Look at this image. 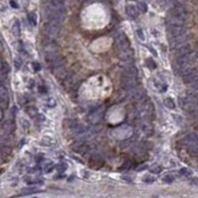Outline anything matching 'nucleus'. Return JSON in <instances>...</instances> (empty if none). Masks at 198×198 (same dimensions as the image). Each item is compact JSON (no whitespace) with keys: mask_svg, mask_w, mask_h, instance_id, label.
Here are the masks:
<instances>
[{"mask_svg":"<svg viewBox=\"0 0 198 198\" xmlns=\"http://www.w3.org/2000/svg\"><path fill=\"white\" fill-rule=\"evenodd\" d=\"M44 59L50 65L51 68L57 67V66H62L64 65V61H65L64 57L61 55H59L57 53H55V51H46Z\"/></svg>","mask_w":198,"mask_h":198,"instance_id":"nucleus-1","label":"nucleus"},{"mask_svg":"<svg viewBox=\"0 0 198 198\" xmlns=\"http://www.w3.org/2000/svg\"><path fill=\"white\" fill-rule=\"evenodd\" d=\"M61 23L60 22H56V21H48L45 24H44V32L46 35L49 37H56L59 35L60 33V29H61Z\"/></svg>","mask_w":198,"mask_h":198,"instance_id":"nucleus-2","label":"nucleus"},{"mask_svg":"<svg viewBox=\"0 0 198 198\" xmlns=\"http://www.w3.org/2000/svg\"><path fill=\"white\" fill-rule=\"evenodd\" d=\"M122 82V87L127 90V92H132L133 89H136L138 87V82L136 81V77H132V76H127L125 75L121 79Z\"/></svg>","mask_w":198,"mask_h":198,"instance_id":"nucleus-3","label":"nucleus"},{"mask_svg":"<svg viewBox=\"0 0 198 198\" xmlns=\"http://www.w3.org/2000/svg\"><path fill=\"white\" fill-rule=\"evenodd\" d=\"M114 42H115V45H116V50L130 46V43H128V40H127V38L123 33H117L114 37Z\"/></svg>","mask_w":198,"mask_h":198,"instance_id":"nucleus-4","label":"nucleus"},{"mask_svg":"<svg viewBox=\"0 0 198 198\" xmlns=\"http://www.w3.org/2000/svg\"><path fill=\"white\" fill-rule=\"evenodd\" d=\"M167 34L170 35V38L183 35L185 34V27L178 26V24H167Z\"/></svg>","mask_w":198,"mask_h":198,"instance_id":"nucleus-5","label":"nucleus"},{"mask_svg":"<svg viewBox=\"0 0 198 198\" xmlns=\"http://www.w3.org/2000/svg\"><path fill=\"white\" fill-rule=\"evenodd\" d=\"M187 42V37L183 34V35H178V37H174V38H170V44H171V48L174 49H178L181 48L182 45H185Z\"/></svg>","mask_w":198,"mask_h":198,"instance_id":"nucleus-6","label":"nucleus"},{"mask_svg":"<svg viewBox=\"0 0 198 198\" xmlns=\"http://www.w3.org/2000/svg\"><path fill=\"white\" fill-rule=\"evenodd\" d=\"M117 55H119V57L121 59V60H123V61H130V60H132V57H133V50L128 46V48H123V49H119L117 50Z\"/></svg>","mask_w":198,"mask_h":198,"instance_id":"nucleus-7","label":"nucleus"},{"mask_svg":"<svg viewBox=\"0 0 198 198\" xmlns=\"http://www.w3.org/2000/svg\"><path fill=\"white\" fill-rule=\"evenodd\" d=\"M72 150H75L78 154H84L89 152V145L87 143H77L75 145H72Z\"/></svg>","mask_w":198,"mask_h":198,"instance_id":"nucleus-8","label":"nucleus"},{"mask_svg":"<svg viewBox=\"0 0 198 198\" xmlns=\"http://www.w3.org/2000/svg\"><path fill=\"white\" fill-rule=\"evenodd\" d=\"M61 83L66 89H70L71 87H75V77H73V75L67 73V76L61 81Z\"/></svg>","mask_w":198,"mask_h":198,"instance_id":"nucleus-9","label":"nucleus"},{"mask_svg":"<svg viewBox=\"0 0 198 198\" xmlns=\"http://www.w3.org/2000/svg\"><path fill=\"white\" fill-rule=\"evenodd\" d=\"M130 93H131V97H132V99H133L134 101H141V100L144 98V90L141 89L139 87H137L136 89H133V90L130 92Z\"/></svg>","mask_w":198,"mask_h":198,"instance_id":"nucleus-10","label":"nucleus"},{"mask_svg":"<svg viewBox=\"0 0 198 198\" xmlns=\"http://www.w3.org/2000/svg\"><path fill=\"white\" fill-rule=\"evenodd\" d=\"M197 79H198V73L194 72L193 70H192L191 72H188L187 75L183 76V82L187 83V84H191V83H193V82L197 81Z\"/></svg>","mask_w":198,"mask_h":198,"instance_id":"nucleus-11","label":"nucleus"},{"mask_svg":"<svg viewBox=\"0 0 198 198\" xmlns=\"http://www.w3.org/2000/svg\"><path fill=\"white\" fill-rule=\"evenodd\" d=\"M100 119H101V109H98L97 111L89 114V116H88V121L90 123H97V122H99Z\"/></svg>","mask_w":198,"mask_h":198,"instance_id":"nucleus-12","label":"nucleus"},{"mask_svg":"<svg viewBox=\"0 0 198 198\" xmlns=\"http://www.w3.org/2000/svg\"><path fill=\"white\" fill-rule=\"evenodd\" d=\"M126 13H127L128 17H131V18H136L137 15H138V9H137V6L127 5V6H126Z\"/></svg>","mask_w":198,"mask_h":198,"instance_id":"nucleus-13","label":"nucleus"},{"mask_svg":"<svg viewBox=\"0 0 198 198\" xmlns=\"http://www.w3.org/2000/svg\"><path fill=\"white\" fill-rule=\"evenodd\" d=\"M189 53H191V48H189V45H187V44H185V45H182L181 48L176 49V54H177V56L187 55V54H189Z\"/></svg>","mask_w":198,"mask_h":198,"instance_id":"nucleus-14","label":"nucleus"},{"mask_svg":"<svg viewBox=\"0 0 198 198\" xmlns=\"http://www.w3.org/2000/svg\"><path fill=\"white\" fill-rule=\"evenodd\" d=\"M137 73H138V71H137V68L133 66V65H131V66H127L126 68H125V75H127V76H132V77H136L137 76Z\"/></svg>","mask_w":198,"mask_h":198,"instance_id":"nucleus-15","label":"nucleus"},{"mask_svg":"<svg viewBox=\"0 0 198 198\" xmlns=\"http://www.w3.org/2000/svg\"><path fill=\"white\" fill-rule=\"evenodd\" d=\"M54 169V165L50 160H44L43 161V171L44 172H50Z\"/></svg>","mask_w":198,"mask_h":198,"instance_id":"nucleus-16","label":"nucleus"},{"mask_svg":"<svg viewBox=\"0 0 198 198\" xmlns=\"http://www.w3.org/2000/svg\"><path fill=\"white\" fill-rule=\"evenodd\" d=\"M11 31H12V33H13L15 35H20V22H18V21H15V22H13Z\"/></svg>","mask_w":198,"mask_h":198,"instance_id":"nucleus-17","label":"nucleus"},{"mask_svg":"<svg viewBox=\"0 0 198 198\" xmlns=\"http://www.w3.org/2000/svg\"><path fill=\"white\" fill-rule=\"evenodd\" d=\"M26 112L29 116H37V109H35V106H27L26 108Z\"/></svg>","mask_w":198,"mask_h":198,"instance_id":"nucleus-18","label":"nucleus"},{"mask_svg":"<svg viewBox=\"0 0 198 198\" xmlns=\"http://www.w3.org/2000/svg\"><path fill=\"white\" fill-rule=\"evenodd\" d=\"M164 104H165V106L169 108V109H174V108H175V103H174V100H172L171 98H166V99L164 100Z\"/></svg>","mask_w":198,"mask_h":198,"instance_id":"nucleus-19","label":"nucleus"},{"mask_svg":"<svg viewBox=\"0 0 198 198\" xmlns=\"http://www.w3.org/2000/svg\"><path fill=\"white\" fill-rule=\"evenodd\" d=\"M28 21H29V23H31L32 26H35V24H37V17H35V13H33V12L28 13Z\"/></svg>","mask_w":198,"mask_h":198,"instance_id":"nucleus-20","label":"nucleus"},{"mask_svg":"<svg viewBox=\"0 0 198 198\" xmlns=\"http://www.w3.org/2000/svg\"><path fill=\"white\" fill-rule=\"evenodd\" d=\"M142 131H143L145 134H148V136L153 133V130H152L150 126H148L147 123H143V126H142Z\"/></svg>","mask_w":198,"mask_h":198,"instance_id":"nucleus-21","label":"nucleus"},{"mask_svg":"<svg viewBox=\"0 0 198 198\" xmlns=\"http://www.w3.org/2000/svg\"><path fill=\"white\" fill-rule=\"evenodd\" d=\"M174 181H175V177L172 175H165L163 177V182H165V183H172Z\"/></svg>","mask_w":198,"mask_h":198,"instance_id":"nucleus-22","label":"nucleus"},{"mask_svg":"<svg viewBox=\"0 0 198 198\" xmlns=\"http://www.w3.org/2000/svg\"><path fill=\"white\" fill-rule=\"evenodd\" d=\"M90 161H92V165H94V163H101V156L99 154H94L92 158H90Z\"/></svg>","mask_w":198,"mask_h":198,"instance_id":"nucleus-23","label":"nucleus"},{"mask_svg":"<svg viewBox=\"0 0 198 198\" xmlns=\"http://www.w3.org/2000/svg\"><path fill=\"white\" fill-rule=\"evenodd\" d=\"M7 72H9V65H7V62H2L1 64V73H2V76H5Z\"/></svg>","mask_w":198,"mask_h":198,"instance_id":"nucleus-24","label":"nucleus"},{"mask_svg":"<svg viewBox=\"0 0 198 198\" xmlns=\"http://www.w3.org/2000/svg\"><path fill=\"white\" fill-rule=\"evenodd\" d=\"M154 181H155V178L153 176H149V175L143 176V182H145V183H153Z\"/></svg>","mask_w":198,"mask_h":198,"instance_id":"nucleus-25","label":"nucleus"},{"mask_svg":"<svg viewBox=\"0 0 198 198\" xmlns=\"http://www.w3.org/2000/svg\"><path fill=\"white\" fill-rule=\"evenodd\" d=\"M180 175H181V176H189V175H191V171H189V169H187V167H182V169L180 170Z\"/></svg>","mask_w":198,"mask_h":198,"instance_id":"nucleus-26","label":"nucleus"},{"mask_svg":"<svg viewBox=\"0 0 198 198\" xmlns=\"http://www.w3.org/2000/svg\"><path fill=\"white\" fill-rule=\"evenodd\" d=\"M145 62L148 64V67H149V68H152V70H154V68L156 67V64H155V62H154L152 59H147V60H145Z\"/></svg>","mask_w":198,"mask_h":198,"instance_id":"nucleus-27","label":"nucleus"},{"mask_svg":"<svg viewBox=\"0 0 198 198\" xmlns=\"http://www.w3.org/2000/svg\"><path fill=\"white\" fill-rule=\"evenodd\" d=\"M66 169H67V165H66L65 163H62V164H60V165L56 166V170H57L59 172H64Z\"/></svg>","mask_w":198,"mask_h":198,"instance_id":"nucleus-28","label":"nucleus"},{"mask_svg":"<svg viewBox=\"0 0 198 198\" xmlns=\"http://www.w3.org/2000/svg\"><path fill=\"white\" fill-rule=\"evenodd\" d=\"M138 9H139L142 12H147V9H148V7H147V4H145V2H139V4H138Z\"/></svg>","mask_w":198,"mask_h":198,"instance_id":"nucleus-29","label":"nucleus"},{"mask_svg":"<svg viewBox=\"0 0 198 198\" xmlns=\"http://www.w3.org/2000/svg\"><path fill=\"white\" fill-rule=\"evenodd\" d=\"M0 93H1V94H0V97H1V98H7V90L5 89V87H4V86H1V87H0Z\"/></svg>","mask_w":198,"mask_h":198,"instance_id":"nucleus-30","label":"nucleus"},{"mask_svg":"<svg viewBox=\"0 0 198 198\" xmlns=\"http://www.w3.org/2000/svg\"><path fill=\"white\" fill-rule=\"evenodd\" d=\"M20 121H21V126H22L23 128H27V130L29 128V123H28V121H27V120L24 121V119H23V117H21V119H20Z\"/></svg>","mask_w":198,"mask_h":198,"instance_id":"nucleus-31","label":"nucleus"},{"mask_svg":"<svg viewBox=\"0 0 198 198\" xmlns=\"http://www.w3.org/2000/svg\"><path fill=\"white\" fill-rule=\"evenodd\" d=\"M34 192H37V188H24V189H22L23 194H29V193H34Z\"/></svg>","mask_w":198,"mask_h":198,"instance_id":"nucleus-32","label":"nucleus"},{"mask_svg":"<svg viewBox=\"0 0 198 198\" xmlns=\"http://www.w3.org/2000/svg\"><path fill=\"white\" fill-rule=\"evenodd\" d=\"M13 64H15V67L18 70L20 67H21V65H22V62H21V59L20 57H16L15 60H13Z\"/></svg>","mask_w":198,"mask_h":198,"instance_id":"nucleus-33","label":"nucleus"},{"mask_svg":"<svg viewBox=\"0 0 198 198\" xmlns=\"http://www.w3.org/2000/svg\"><path fill=\"white\" fill-rule=\"evenodd\" d=\"M137 35H138V38H139L141 40H144V33H143V31H142L141 28L137 29Z\"/></svg>","mask_w":198,"mask_h":198,"instance_id":"nucleus-34","label":"nucleus"},{"mask_svg":"<svg viewBox=\"0 0 198 198\" xmlns=\"http://www.w3.org/2000/svg\"><path fill=\"white\" fill-rule=\"evenodd\" d=\"M189 86H191L192 90H198V79H197V81H194L193 83H191Z\"/></svg>","mask_w":198,"mask_h":198,"instance_id":"nucleus-35","label":"nucleus"},{"mask_svg":"<svg viewBox=\"0 0 198 198\" xmlns=\"http://www.w3.org/2000/svg\"><path fill=\"white\" fill-rule=\"evenodd\" d=\"M191 152L193 154H198V143L194 144V145H191Z\"/></svg>","mask_w":198,"mask_h":198,"instance_id":"nucleus-36","label":"nucleus"},{"mask_svg":"<svg viewBox=\"0 0 198 198\" xmlns=\"http://www.w3.org/2000/svg\"><path fill=\"white\" fill-rule=\"evenodd\" d=\"M7 103H9L7 98H1V108H5V106H7Z\"/></svg>","mask_w":198,"mask_h":198,"instance_id":"nucleus-37","label":"nucleus"},{"mask_svg":"<svg viewBox=\"0 0 198 198\" xmlns=\"http://www.w3.org/2000/svg\"><path fill=\"white\" fill-rule=\"evenodd\" d=\"M150 170H152V172H154V174H159V172L161 171V169H160L159 166H153Z\"/></svg>","mask_w":198,"mask_h":198,"instance_id":"nucleus-38","label":"nucleus"},{"mask_svg":"<svg viewBox=\"0 0 198 198\" xmlns=\"http://www.w3.org/2000/svg\"><path fill=\"white\" fill-rule=\"evenodd\" d=\"M55 105H56V101H55L54 99H49V100H48V106L53 108V106H55Z\"/></svg>","mask_w":198,"mask_h":198,"instance_id":"nucleus-39","label":"nucleus"},{"mask_svg":"<svg viewBox=\"0 0 198 198\" xmlns=\"http://www.w3.org/2000/svg\"><path fill=\"white\" fill-rule=\"evenodd\" d=\"M33 68H34L35 71L40 70V66H39V64H38V62H33Z\"/></svg>","mask_w":198,"mask_h":198,"instance_id":"nucleus-40","label":"nucleus"},{"mask_svg":"<svg viewBox=\"0 0 198 198\" xmlns=\"http://www.w3.org/2000/svg\"><path fill=\"white\" fill-rule=\"evenodd\" d=\"M191 183L198 186V178H192V180H191Z\"/></svg>","mask_w":198,"mask_h":198,"instance_id":"nucleus-41","label":"nucleus"},{"mask_svg":"<svg viewBox=\"0 0 198 198\" xmlns=\"http://www.w3.org/2000/svg\"><path fill=\"white\" fill-rule=\"evenodd\" d=\"M37 117H38V120H39V121H43V120H44V116H43V115H40V114H37Z\"/></svg>","mask_w":198,"mask_h":198,"instance_id":"nucleus-42","label":"nucleus"},{"mask_svg":"<svg viewBox=\"0 0 198 198\" xmlns=\"http://www.w3.org/2000/svg\"><path fill=\"white\" fill-rule=\"evenodd\" d=\"M11 6H12V7H15V9H17V4H16L15 1H11Z\"/></svg>","mask_w":198,"mask_h":198,"instance_id":"nucleus-43","label":"nucleus"},{"mask_svg":"<svg viewBox=\"0 0 198 198\" xmlns=\"http://www.w3.org/2000/svg\"><path fill=\"white\" fill-rule=\"evenodd\" d=\"M145 167H147V166H145V165H143V166H141V167H139V169H138V170H144V169H145Z\"/></svg>","mask_w":198,"mask_h":198,"instance_id":"nucleus-44","label":"nucleus"},{"mask_svg":"<svg viewBox=\"0 0 198 198\" xmlns=\"http://www.w3.org/2000/svg\"><path fill=\"white\" fill-rule=\"evenodd\" d=\"M197 110H198V105H197Z\"/></svg>","mask_w":198,"mask_h":198,"instance_id":"nucleus-45","label":"nucleus"},{"mask_svg":"<svg viewBox=\"0 0 198 198\" xmlns=\"http://www.w3.org/2000/svg\"><path fill=\"white\" fill-rule=\"evenodd\" d=\"M64 1H65V0H64Z\"/></svg>","mask_w":198,"mask_h":198,"instance_id":"nucleus-46","label":"nucleus"}]
</instances>
